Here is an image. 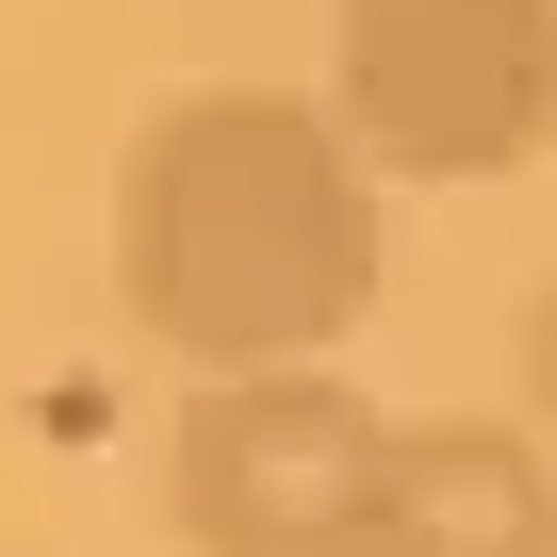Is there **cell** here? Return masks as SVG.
Returning <instances> with one entry per match:
<instances>
[{
  "label": "cell",
  "mask_w": 557,
  "mask_h": 557,
  "mask_svg": "<svg viewBox=\"0 0 557 557\" xmlns=\"http://www.w3.org/2000/svg\"><path fill=\"white\" fill-rule=\"evenodd\" d=\"M524 410L557 426V278H541V296H524Z\"/></svg>",
  "instance_id": "5b68a950"
},
{
  "label": "cell",
  "mask_w": 557,
  "mask_h": 557,
  "mask_svg": "<svg viewBox=\"0 0 557 557\" xmlns=\"http://www.w3.org/2000/svg\"><path fill=\"white\" fill-rule=\"evenodd\" d=\"M329 99L377 181H524L557 148V0H329Z\"/></svg>",
  "instance_id": "7a4b0ae2"
},
{
  "label": "cell",
  "mask_w": 557,
  "mask_h": 557,
  "mask_svg": "<svg viewBox=\"0 0 557 557\" xmlns=\"http://www.w3.org/2000/svg\"><path fill=\"white\" fill-rule=\"evenodd\" d=\"M557 426H492V410H410L377 459V524L361 557H557Z\"/></svg>",
  "instance_id": "277c9868"
},
{
  "label": "cell",
  "mask_w": 557,
  "mask_h": 557,
  "mask_svg": "<svg viewBox=\"0 0 557 557\" xmlns=\"http://www.w3.org/2000/svg\"><path fill=\"white\" fill-rule=\"evenodd\" d=\"M394 410H361L329 361H230L164 426V524L197 557H361Z\"/></svg>",
  "instance_id": "3957f363"
},
{
  "label": "cell",
  "mask_w": 557,
  "mask_h": 557,
  "mask_svg": "<svg viewBox=\"0 0 557 557\" xmlns=\"http://www.w3.org/2000/svg\"><path fill=\"white\" fill-rule=\"evenodd\" d=\"M115 296L164 361H329L377 312V148L345 99L197 83L115 148Z\"/></svg>",
  "instance_id": "6da1fadb"
}]
</instances>
